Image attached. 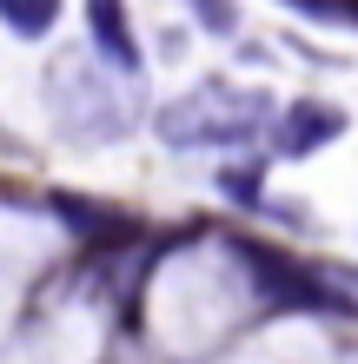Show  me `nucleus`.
I'll return each mask as SVG.
<instances>
[{
	"label": "nucleus",
	"mask_w": 358,
	"mask_h": 364,
	"mask_svg": "<svg viewBox=\"0 0 358 364\" xmlns=\"http://www.w3.org/2000/svg\"><path fill=\"white\" fill-rule=\"evenodd\" d=\"M272 126V93L265 87H233V80H206V87L166 100L153 113V133L173 153H199V146H246Z\"/></svg>",
	"instance_id": "obj_1"
},
{
	"label": "nucleus",
	"mask_w": 358,
	"mask_h": 364,
	"mask_svg": "<svg viewBox=\"0 0 358 364\" xmlns=\"http://www.w3.org/2000/svg\"><path fill=\"white\" fill-rule=\"evenodd\" d=\"M100 67H107V60H100ZM100 67L87 53H60L53 73H47V113L67 126L73 139H126V126H133L126 100L113 93V80Z\"/></svg>",
	"instance_id": "obj_2"
},
{
	"label": "nucleus",
	"mask_w": 358,
	"mask_h": 364,
	"mask_svg": "<svg viewBox=\"0 0 358 364\" xmlns=\"http://www.w3.org/2000/svg\"><path fill=\"white\" fill-rule=\"evenodd\" d=\"M226 245H233V259H239L252 278H259V291H265V298H279V305H292V311H352V298L325 291V278L312 272V265H299L292 252L233 239V232H226Z\"/></svg>",
	"instance_id": "obj_3"
},
{
	"label": "nucleus",
	"mask_w": 358,
	"mask_h": 364,
	"mask_svg": "<svg viewBox=\"0 0 358 364\" xmlns=\"http://www.w3.org/2000/svg\"><path fill=\"white\" fill-rule=\"evenodd\" d=\"M339 133H345V113L332 100H299V106H285V113H279V153L285 159L319 153V146H332Z\"/></svg>",
	"instance_id": "obj_4"
},
{
	"label": "nucleus",
	"mask_w": 358,
	"mask_h": 364,
	"mask_svg": "<svg viewBox=\"0 0 358 364\" xmlns=\"http://www.w3.org/2000/svg\"><path fill=\"white\" fill-rule=\"evenodd\" d=\"M87 40H93V53L107 60V67H120V73L146 67V53L133 40V20H126V0H87Z\"/></svg>",
	"instance_id": "obj_5"
},
{
	"label": "nucleus",
	"mask_w": 358,
	"mask_h": 364,
	"mask_svg": "<svg viewBox=\"0 0 358 364\" xmlns=\"http://www.w3.org/2000/svg\"><path fill=\"white\" fill-rule=\"evenodd\" d=\"M0 27L14 40H47L60 27V0H0Z\"/></svg>",
	"instance_id": "obj_6"
},
{
	"label": "nucleus",
	"mask_w": 358,
	"mask_h": 364,
	"mask_svg": "<svg viewBox=\"0 0 358 364\" xmlns=\"http://www.w3.org/2000/svg\"><path fill=\"white\" fill-rule=\"evenodd\" d=\"M193 14H199V20H213L206 33H239V14H233V0H193Z\"/></svg>",
	"instance_id": "obj_7"
},
{
	"label": "nucleus",
	"mask_w": 358,
	"mask_h": 364,
	"mask_svg": "<svg viewBox=\"0 0 358 364\" xmlns=\"http://www.w3.org/2000/svg\"><path fill=\"white\" fill-rule=\"evenodd\" d=\"M226 192H233L239 205H259V173H246V166H226V179H219Z\"/></svg>",
	"instance_id": "obj_8"
}]
</instances>
